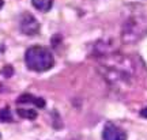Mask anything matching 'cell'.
Listing matches in <instances>:
<instances>
[{"label":"cell","mask_w":147,"mask_h":140,"mask_svg":"<svg viewBox=\"0 0 147 140\" xmlns=\"http://www.w3.org/2000/svg\"><path fill=\"white\" fill-rule=\"evenodd\" d=\"M0 121L1 122H11L12 121V114H11V110L8 108L0 110Z\"/></svg>","instance_id":"9"},{"label":"cell","mask_w":147,"mask_h":140,"mask_svg":"<svg viewBox=\"0 0 147 140\" xmlns=\"http://www.w3.org/2000/svg\"><path fill=\"white\" fill-rule=\"evenodd\" d=\"M0 137H1V135H0Z\"/></svg>","instance_id":"14"},{"label":"cell","mask_w":147,"mask_h":140,"mask_svg":"<svg viewBox=\"0 0 147 140\" xmlns=\"http://www.w3.org/2000/svg\"><path fill=\"white\" fill-rule=\"evenodd\" d=\"M4 72H5V76H11V75H12V68H11V67H5L4 68Z\"/></svg>","instance_id":"10"},{"label":"cell","mask_w":147,"mask_h":140,"mask_svg":"<svg viewBox=\"0 0 147 140\" xmlns=\"http://www.w3.org/2000/svg\"><path fill=\"white\" fill-rule=\"evenodd\" d=\"M71 140H76V139H71Z\"/></svg>","instance_id":"13"},{"label":"cell","mask_w":147,"mask_h":140,"mask_svg":"<svg viewBox=\"0 0 147 140\" xmlns=\"http://www.w3.org/2000/svg\"><path fill=\"white\" fill-rule=\"evenodd\" d=\"M3 5H4V1H3V0H0V8H1Z\"/></svg>","instance_id":"12"},{"label":"cell","mask_w":147,"mask_h":140,"mask_svg":"<svg viewBox=\"0 0 147 140\" xmlns=\"http://www.w3.org/2000/svg\"><path fill=\"white\" fill-rule=\"evenodd\" d=\"M16 104H34L37 108L42 109L45 106V101L40 98V97H34V95H30V94H23L16 99Z\"/></svg>","instance_id":"6"},{"label":"cell","mask_w":147,"mask_h":140,"mask_svg":"<svg viewBox=\"0 0 147 140\" xmlns=\"http://www.w3.org/2000/svg\"><path fill=\"white\" fill-rule=\"evenodd\" d=\"M16 113H18L19 117L27 118V120H36L37 116H38V114H37V110H34V109H21V108H18Z\"/></svg>","instance_id":"8"},{"label":"cell","mask_w":147,"mask_h":140,"mask_svg":"<svg viewBox=\"0 0 147 140\" xmlns=\"http://www.w3.org/2000/svg\"><path fill=\"white\" fill-rule=\"evenodd\" d=\"M140 116L144 117V118H147V108H144V109L140 110Z\"/></svg>","instance_id":"11"},{"label":"cell","mask_w":147,"mask_h":140,"mask_svg":"<svg viewBox=\"0 0 147 140\" xmlns=\"http://www.w3.org/2000/svg\"><path fill=\"white\" fill-rule=\"evenodd\" d=\"M53 1L55 0H32V4L36 10L41 11V12H48L52 8Z\"/></svg>","instance_id":"7"},{"label":"cell","mask_w":147,"mask_h":140,"mask_svg":"<svg viewBox=\"0 0 147 140\" xmlns=\"http://www.w3.org/2000/svg\"><path fill=\"white\" fill-rule=\"evenodd\" d=\"M25 63L29 69L36 72H45L55 65L52 52L44 46H30L25 53Z\"/></svg>","instance_id":"2"},{"label":"cell","mask_w":147,"mask_h":140,"mask_svg":"<svg viewBox=\"0 0 147 140\" xmlns=\"http://www.w3.org/2000/svg\"><path fill=\"white\" fill-rule=\"evenodd\" d=\"M19 29L26 36H37L40 31V22L32 14L25 12L21 18V22H19Z\"/></svg>","instance_id":"4"},{"label":"cell","mask_w":147,"mask_h":140,"mask_svg":"<svg viewBox=\"0 0 147 140\" xmlns=\"http://www.w3.org/2000/svg\"><path fill=\"white\" fill-rule=\"evenodd\" d=\"M147 34V15L144 14H134L123 25L121 40L125 44L138 42Z\"/></svg>","instance_id":"3"},{"label":"cell","mask_w":147,"mask_h":140,"mask_svg":"<svg viewBox=\"0 0 147 140\" xmlns=\"http://www.w3.org/2000/svg\"><path fill=\"white\" fill-rule=\"evenodd\" d=\"M100 71L109 83L124 84L135 75V65L129 57L120 53H112L102 57Z\"/></svg>","instance_id":"1"},{"label":"cell","mask_w":147,"mask_h":140,"mask_svg":"<svg viewBox=\"0 0 147 140\" xmlns=\"http://www.w3.org/2000/svg\"><path fill=\"white\" fill-rule=\"evenodd\" d=\"M102 140H127V133L113 122H108L102 131Z\"/></svg>","instance_id":"5"}]
</instances>
